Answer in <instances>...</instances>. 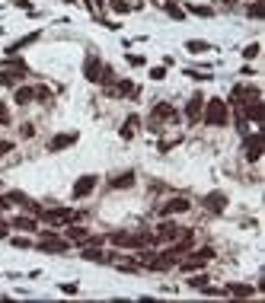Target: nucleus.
I'll return each instance as SVG.
<instances>
[{"label": "nucleus", "instance_id": "1", "mask_svg": "<svg viewBox=\"0 0 265 303\" xmlns=\"http://www.w3.org/2000/svg\"><path fill=\"white\" fill-rule=\"evenodd\" d=\"M109 242L121 249H144L147 242H153V236H147V233H109Z\"/></svg>", "mask_w": 265, "mask_h": 303}, {"label": "nucleus", "instance_id": "2", "mask_svg": "<svg viewBox=\"0 0 265 303\" xmlns=\"http://www.w3.org/2000/svg\"><path fill=\"white\" fill-rule=\"evenodd\" d=\"M211 259H214V249L208 246V249H198V252H186V259H182L179 265H182V271L189 274V271H198V268H205Z\"/></svg>", "mask_w": 265, "mask_h": 303}, {"label": "nucleus", "instance_id": "3", "mask_svg": "<svg viewBox=\"0 0 265 303\" xmlns=\"http://www.w3.org/2000/svg\"><path fill=\"white\" fill-rule=\"evenodd\" d=\"M243 150H246V160L249 163H259L262 150H265V134L256 131V134H243Z\"/></svg>", "mask_w": 265, "mask_h": 303}, {"label": "nucleus", "instance_id": "4", "mask_svg": "<svg viewBox=\"0 0 265 303\" xmlns=\"http://www.w3.org/2000/svg\"><path fill=\"white\" fill-rule=\"evenodd\" d=\"M201 115H205L208 125H217V128L227 125V102H224V99H211V102L201 109Z\"/></svg>", "mask_w": 265, "mask_h": 303}, {"label": "nucleus", "instance_id": "5", "mask_svg": "<svg viewBox=\"0 0 265 303\" xmlns=\"http://www.w3.org/2000/svg\"><path fill=\"white\" fill-rule=\"evenodd\" d=\"M29 73V67L26 64H13V67H0V86H6V90H13V86L19 83V80Z\"/></svg>", "mask_w": 265, "mask_h": 303}, {"label": "nucleus", "instance_id": "6", "mask_svg": "<svg viewBox=\"0 0 265 303\" xmlns=\"http://www.w3.org/2000/svg\"><path fill=\"white\" fill-rule=\"evenodd\" d=\"M189 207H192V201H189V198H169L166 204L157 207V211H160V217H173V214H186Z\"/></svg>", "mask_w": 265, "mask_h": 303}, {"label": "nucleus", "instance_id": "7", "mask_svg": "<svg viewBox=\"0 0 265 303\" xmlns=\"http://www.w3.org/2000/svg\"><path fill=\"white\" fill-rule=\"evenodd\" d=\"M77 137H80L77 131H67V134H54V137L48 140V150H51V153H58V150H67V147H74V144H77Z\"/></svg>", "mask_w": 265, "mask_h": 303}, {"label": "nucleus", "instance_id": "8", "mask_svg": "<svg viewBox=\"0 0 265 303\" xmlns=\"http://www.w3.org/2000/svg\"><path fill=\"white\" fill-rule=\"evenodd\" d=\"M103 67H106L103 61H99L96 55H90V58L83 61V77L90 80V83H99V77H103Z\"/></svg>", "mask_w": 265, "mask_h": 303}, {"label": "nucleus", "instance_id": "9", "mask_svg": "<svg viewBox=\"0 0 265 303\" xmlns=\"http://www.w3.org/2000/svg\"><path fill=\"white\" fill-rule=\"evenodd\" d=\"M186 233L189 230H182V227H176V224H169V220H166V224H160V230H157V236H153V239H157V242H173V239L186 236Z\"/></svg>", "mask_w": 265, "mask_h": 303}, {"label": "nucleus", "instance_id": "10", "mask_svg": "<svg viewBox=\"0 0 265 303\" xmlns=\"http://www.w3.org/2000/svg\"><path fill=\"white\" fill-rule=\"evenodd\" d=\"M201 204H205L211 214H224V211H227V195H224V192H211V195H205Z\"/></svg>", "mask_w": 265, "mask_h": 303}, {"label": "nucleus", "instance_id": "11", "mask_svg": "<svg viewBox=\"0 0 265 303\" xmlns=\"http://www.w3.org/2000/svg\"><path fill=\"white\" fill-rule=\"evenodd\" d=\"M38 217L48 220V224H67V220H74V211L71 207H54V211H42Z\"/></svg>", "mask_w": 265, "mask_h": 303}, {"label": "nucleus", "instance_id": "12", "mask_svg": "<svg viewBox=\"0 0 265 303\" xmlns=\"http://www.w3.org/2000/svg\"><path fill=\"white\" fill-rule=\"evenodd\" d=\"M96 182H99V176H80L74 182V198H86V195L96 188Z\"/></svg>", "mask_w": 265, "mask_h": 303}, {"label": "nucleus", "instance_id": "13", "mask_svg": "<svg viewBox=\"0 0 265 303\" xmlns=\"http://www.w3.org/2000/svg\"><path fill=\"white\" fill-rule=\"evenodd\" d=\"M38 249H45V252H67V239H58V236H51V233H42Z\"/></svg>", "mask_w": 265, "mask_h": 303}, {"label": "nucleus", "instance_id": "14", "mask_svg": "<svg viewBox=\"0 0 265 303\" xmlns=\"http://www.w3.org/2000/svg\"><path fill=\"white\" fill-rule=\"evenodd\" d=\"M134 169H125V172H118V176H112L109 179V188H115V192H121V188H131L134 185Z\"/></svg>", "mask_w": 265, "mask_h": 303}, {"label": "nucleus", "instance_id": "15", "mask_svg": "<svg viewBox=\"0 0 265 303\" xmlns=\"http://www.w3.org/2000/svg\"><path fill=\"white\" fill-rule=\"evenodd\" d=\"M201 109H205V99L195 93V96L189 99V105H186V118H189V121H198V118H201Z\"/></svg>", "mask_w": 265, "mask_h": 303}, {"label": "nucleus", "instance_id": "16", "mask_svg": "<svg viewBox=\"0 0 265 303\" xmlns=\"http://www.w3.org/2000/svg\"><path fill=\"white\" fill-rule=\"evenodd\" d=\"M138 128H141V118H138V115H128V118H125V125H121V131H118V134H121V140H131Z\"/></svg>", "mask_w": 265, "mask_h": 303}, {"label": "nucleus", "instance_id": "17", "mask_svg": "<svg viewBox=\"0 0 265 303\" xmlns=\"http://www.w3.org/2000/svg\"><path fill=\"white\" fill-rule=\"evenodd\" d=\"M112 96H138V86L131 83V80H121V83H112Z\"/></svg>", "mask_w": 265, "mask_h": 303}, {"label": "nucleus", "instance_id": "18", "mask_svg": "<svg viewBox=\"0 0 265 303\" xmlns=\"http://www.w3.org/2000/svg\"><path fill=\"white\" fill-rule=\"evenodd\" d=\"M224 294H230V297H253L256 287H249V284H227Z\"/></svg>", "mask_w": 265, "mask_h": 303}, {"label": "nucleus", "instance_id": "19", "mask_svg": "<svg viewBox=\"0 0 265 303\" xmlns=\"http://www.w3.org/2000/svg\"><path fill=\"white\" fill-rule=\"evenodd\" d=\"M36 99V86H19L16 90V105H29Z\"/></svg>", "mask_w": 265, "mask_h": 303}, {"label": "nucleus", "instance_id": "20", "mask_svg": "<svg viewBox=\"0 0 265 303\" xmlns=\"http://www.w3.org/2000/svg\"><path fill=\"white\" fill-rule=\"evenodd\" d=\"M10 227H16V230H29V233H36L38 230V224L32 217H13L10 220Z\"/></svg>", "mask_w": 265, "mask_h": 303}, {"label": "nucleus", "instance_id": "21", "mask_svg": "<svg viewBox=\"0 0 265 303\" xmlns=\"http://www.w3.org/2000/svg\"><path fill=\"white\" fill-rule=\"evenodd\" d=\"M36 38H38V32H29V35H23V38H19V42H13L10 48H6V55H16L19 48H26V45H32V42H36Z\"/></svg>", "mask_w": 265, "mask_h": 303}, {"label": "nucleus", "instance_id": "22", "mask_svg": "<svg viewBox=\"0 0 265 303\" xmlns=\"http://www.w3.org/2000/svg\"><path fill=\"white\" fill-rule=\"evenodd\" d=\"M80 255H83V259H86V262H106V255H103V252H99V249H96V246H83V252H80Z\"/></svg>", "mask_w": 265, "mask_h": 303}, {"label": "nucleus", "instance_id": "23", "mask_svg": "<svg viewBox=\"0 0 265 303\" xmlns=\"http://www.w3.org/2000/svg\"><path fill=\"white\" fill-rule=\"evenodd\" d=\"M186 77L198 80V83H205V80H214V77H211V70H195V67H186Z\"/></svg>", "mask_w": 265, "mask_h": 303}, {"label": "nucleus", "instance_id": "24", "mask_svg": "<svg viewBox=\"0 0 265 303\" xmlns=\"http://www.w3.org/2000/svg\"><path fill=\"white\" fill-rule=\"evenodd\" d=\"M186 51H195V55H198V51H214V45L211 42H198V38H195V42H186Z\"/></svg>", "mask_w": 265, "mask_h": 303}, {"label": "nucleus", "instance_id": "25", "mask_svg": "<svg viewBox=\"0 0 265 303\" xmlns=\"http://www.w3.org/2000/svg\"><path fill=\"white\" fill-rule=\"evenodd\" d=\"M163 10H166L169 19H186V10H182V6H176V3H163Z\"/></svg>", "mask_w": 265, "mask_h": 303}, {"label": "nucleus", "instance_id": "26", "mask_svg": "<svg viewBox=\"0 0 265 303\" xmlns=\"http://www.w3.org/2000/svg\"><path fill=\"white\" fill-rule=\"evenodd\" d=\"M3 198L10 201V204H23V207L29 204V195H23V192H10V195H3Z\"/></svg>", "mask_w": 265, "mask_h": 303}, {"label": "nucleus", "instance_id": "27", "mask_svg": "<svg viewBox=\"0 0 265 303\" xmlns=\"http://www.w3.org/2000/svg\"><path fill=\"white\" fill-rule=\"evenodd\" d=\"M86 236H90V233H86L83 227H71V230H67V239H77V242H86Z\"/></svg>", "mask_w": 265, "mask_h": 303}, {"label": "nucleus", "instance_id": "28", "mask_svg": "<svg viewBox=\"0 0 265 303\" xmlns=\"http://www.w3.org/2000/svg\"><path fill=\"white\" fill-rule=\"evenodd\" d=\"M249 16H253V19H265V3H262V0L249 3Z\"/></svg>", "mask_w": 265, "mask_h": 303}, {"label": "nucleus", "instance_id": "29", "mask_svg": "<svg viewBox=\"0 0 265 303\" xmlns=\"http://www.w3.org/2000/svg\"><path fill=\"white\" fill-rule=\"evenodd\" d=\"M189 13H195V16H214V10H211V6H198V3H189Z\"/></svg>", "mask_w": 265, "mask_h": 303}, {"label": "nucleus", "instance_id": "30", "mask_svg": "<svg viewBox=\"0 0 265 303\" xmlns=\"http://www.w3.org/2000/svg\"><path fill=\"white\" fill-rule=\"evenodd\" d=\"M243 58H246V61H256V58H259V42L246 45V48H243Z\"/></svg>", "mask_w": 265, "mask_h": 303}, {"label": "nucleus", "instance_id": "31", "mask_svg": "<svg viewBox=\"0 0 265 303\" xmlns=\"http://www.w3.org/2000/svg\"><path fill=\"white\" fill-rule=\"evenodd\" d=\"M205 284H208V278H205V274H195V278H189V287H192V291H201Z\"/></svg>", "mask_w": 265, "mask_h": 303}, {"label": "nucleus", "instance_id": "32", "mask_svg": "<svg viewBox=\"0 0 265 303\" xmlns=\"http://www.w3.org/2000/svg\"><path fill=\"white\" fill-rule=\"evenodd\" d=\"M109 6H112L115 13H128V10H131V6H128L125 0H109Z\"/></svg>", "mask_w": 265, "mask_h": 303}, {"label": "nucleus", "instance_id": "33", "mask_svg": "<svg viewBox=\"0 0 265 303\" xmlns=\"http://www.w3.org/2000/svg\"><path fill=\"white\" fill-rule=\"evenodd\" d=\"M151 80H166V67H151Z\"/></svg>", "mask_w": 265, "mask_h": 303}, {"label": "nucleus", "instance_id": "34", "mask_svg": "<svg viewBox=\"0 0 265 303\" xmlns=\"http://www.w3.org/2000/svg\"><path fill=\"white\" fill-rule=\"evenodd\" d=\"M58 287H61V294H77V291H80V287L71 284V281H67V284H58Z\"/></svg>", "mask_w": 265, "mask_h": 303}, {"label": "nucleus", "instance_id": "35", "mask_svg": "<svg viewBox=\"0 0 265 303\" xmlns=\"http://www.w3.org/2000/svg\"><path fill=\"white\" fill-rule=\"evenodd\" d=\"M128 64H131V67H141V64H144V55H128Z\"/></svg>", "mask_w": 265, "mask_h": 303}, {"label": "nucleus", "instance_id": "36", "mask_svg": "<svg viewBox=\"0 0 265 303\" xmlns=\"http://www.w3.org/2000/svg\"><path fill=\"white\" fill-rule=\"evenodd\" d=\"M13 246H16V249H29L32 242H29V239H23V236H16V239H13Z\"/></svg>", "mask_w": 265, "mask_h": 303}, {"label": "nucleus", "instance_id": "37", "mask_svg": "<svg viewBox=\"0 0 265 303\" xmlns=\"http://www.w3.org/2000/svg\"><path fill=\"white\" fill-rule=\"evenodd\" d=\"M10 150H13L10 140H0V157H3V153H10Z\"/></svg>", "mask_w": 265, "mask_h": 303}, {"label": "nucleus", "instance_id": "38", "mask_svg": "<svg viewBox=\"0 0 265 303\" xmlns=\"http://www.w3.org/2000/svg\"><path fill=\"white\" fill-rule=\"evenodd\" d=\"M6 233H10V224H6V220H0V239H3Z\"/></svg>", "mask_w": 265, "mask_h": 303}, {"label": "nucleus", "instance_id": "39", "mask_svg": "<svg viewBox=\"0 0 265 303\" xmlns=\"http://www.w3.org/2000/svg\"><path fill=\"white\" fill-rule=\"evenodd\" d=\"M0 125H10V112L6 109H0Z\"/></svg>", "mask_w": 265, "mask_h": 303}, {"label": "nucleus", "instance_id": "40", "mask_svg": "<svg viewBox=\"0 0 265 303\" xmlns=\"http://www.w3.org/2000/svg\"><path fill=\"white\" fill-rule=\"evenodd\" d=\"M93 6H106V0H93Z\"/></svg>", "mask_w": 265, "mask_h": 303}, {"label": "nucleus", "instance_id": "41", "mask_svg": "<svg viewBox=\"0 0 265 303\" xmlns=\"http://www.w3.org/2000/svg\"><path fill=\"white\" fill-rule=\"evenodd\" d=\"M83 6H93V0H83Z\"/></svg>", "mask_w": 265, "mask_h": 303}, {"label": "nucleus", "instance_id": "42", "mask_svg": "<svg viewBox=\"0 0 265 303\" xmlns=\"http://www.w3.org/2000/svg\"><path fill=\"white\" fill-rule=\"evenodd\" d=\"M67 3H77V0H67Z\"/></svg>", "mask_w": 265, "mask_h": 303}]
</instances>
